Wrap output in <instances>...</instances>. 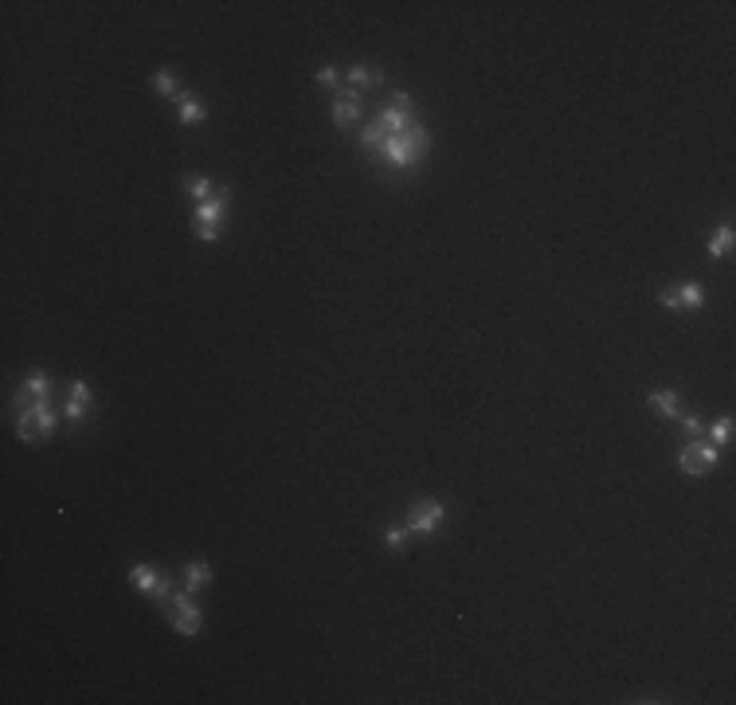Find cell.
<instances>
[{
	"instance_id": "1",
	"label": "cell",
	"mask_w": 736,
	"mask_h": 705,
	"mask_svg": "<svg viewBox=\"0 0 736 705\" xmlns=\"http://www.w3.org/2000/svg\"><path fill=\"white\" fill-rule=\"evenodd\" d=\"M427 146H431V137H427V130H419V126H411L408 134H399V137H388L384 146V157L388 165H396V169H408L415 157H423L427 153Z\"/></svg>"
},
{
	"instance_id": "2",
	"label": "cell",
	"mask_w": 736,
	"mask_h": 705,
	"mask_svg": "<svg viewBox=\"0 0 736 705\" xmlns=\"http://www.w3.org/2000/svg\"><path fill=\"white\" fill-rule=\"evenodd\" d=\"M223 208H228V188H216L212 200H204V204L196 208V235H200V239H219Z\"/></svg>"
},
{
	"instance_id": "3",
	"label": "cell",
	"mask_w": 736,
	"mask_h": 705,
	"mask_svg": "<svg viewBox=\"0 0 736 705\" xmlns=\"http://www.w3.org/2000/svg\"><path fill=\"white\" fill-rule=\"evenodd\" d=\"M717 459H721V450L713 447V443H705V439H693V443H686L682 447V455H677V466L686 470V475H705L709 466H717Z\"/></svg>"
},
{
	"instance_id": "4",
	"label": "cell",
	"mask_w": 736,
	"mask_h": 705,
	"mask_svg": "<svg viewBox=\"0 0 736 705\" xmlns=\"http://www.w3.org/2000/svg\"><path fill=\"white\" fill-rule=\"evenodd\" d=\"M165 608H169V619H172V627H177L181 635H188V639H192V635L200 631V611H196L192 596L172 592V596L165 599Z\"/></svg>"
},
{
	"instance_id": "5",
	"label": "cell",
	"mask_w": 736,
	"mask_h": 705,
	"mask_svg": "<svg viewBox=\"0 0 736 705\" xmlns=\"http://www.w3.org/2000/svg\"><path fill=\"white\" fill-rule=\"evenodd\" d=\"M439 522H443V506H439L435 498H423V502H415V506L408 510V529L411 533H435Z\"/></svg>"
},
{
	"instance_id": "6",
	"label": "cell",
	"mask_w": 736,
	"mask_h": 705,
	"mask_svg": "<svg viewBox=\"0 0 736 705\" xmlns=\"http://www.w3.org/2000/svg\"><path fill=\"white\" fill-rule=\"evenodd\" d=\"M357 114H361V95H357V90H337V98H333V122L352 126Z\"/></svg>"
},
{
	"instance_id": "7",
	"label": "cell",
	"mask_w": 736,
	"mask_h": 705,
	"mask_svg": "<svg viewBox=\"0 0 736 705\" xmlns=\"http://www.w3.org/2000/svg\"><path fill=\"white\" fill-rule=\"evenodd\" d=\"M345 79H349V90H368V86H380V79H384V71L380 67H372V63H357V67H349L345 71Z\"/></svg>"
},
{
	"instance_id": "8",
	"label": "cell",
	"mask_w": 736,
	"mask_h": 705,
	"mask_svg": "<svg viewBox=\"0 0 736 705\" xmlns=\"http://www.w3.org/2000/svg\"><path fill=\"white\" fill-rule=\"evenodd\" d=\"M380 126H384V134H388V137H399V134H408V130H411L415 122H411V114H408V110L388 106L384 114H380Z\"/></svg>"
},
{
	"instance_id": "9",
	"label": "cell",
	"mask_w": 736,
	"mask_h": 705,
	"mask_svg": "<svg viewBox=\"0 0 736 705\" xmlns=\"http://www.w3.org/2000/svg\"><path fill=\"white\" fill-rule=\"evenodd\" d=\"M16 431H20V439H24V443H39V424H36V408H32V404L24 400V408H20V419H16Z\"/></svg>"
},
{
	"instance_id": "10",
	"label": "cell",
	"mask_w": 736,
	"mask_h": 705,
	"mask_svg": "<svg viewBox=\"0 0 736 705\" xmlns=\"http://www.w3.org/2000/svg\"><path fill=\"white\" fill-rule=\"evenodd\" d=\"M177 110H181V122H184V126L204 122V106H200V102L188 95V90H181V95H177Z\"/></svg>"
},
{
	"instance_id": "11",
	"label": "cell",
	"mask_w": 736,
	"mask_h": 705,
	"mask_svg": "<svg viewBox=\"0 0 736 705\" xmlns=\"http://www.w3.org/2000/svg\"><path fill=\"white\" fill-rule=\"evenodd\" d=\"M184 584H188V592H196V588L212 584V564H204V560H192V564H184Z\"/></svg>"
},
{
	"instance_id": "12",
	"label": "cell",
	"mask_w": 736,
	"mask_h": 705,
	"mask_svg": "<svg viewBox=\"0 0 736 705\" xmlns=\"http://www.w3.org/2000/svg\"><path fill=\"white\" fill-rule=\"evenodd\" d=\"M130 580H133V588H141V592H157V588H161L157 568H149V564H133Z\"/></svg>"
},
{
	"instance_id": "13",
	"label": "cell",
	"mask_w": 736,
	"mask_h": 705,
	"mask_svg": "<svg viewBox=\"0 0 736 705\" xmlns=\"http://www.w3.org/2000/svg\"><path fill=\"white\" fill-rule=\"evenodd\" d=\"M728 251H733V224H721V231L709 239V255L721 259V255H728Z\"/></svg>"
},
{
	"instance_id": "14",
	"label": "cell",
	"mask_w": 736,
	"mask_h": 705,
	"mask_svg": "<svg viewBox=\"0 0 736 705\" xmlns=\"http://www.w3.org/2000/svg\"><path fill=\"white\" fill-rule=\"evenodd\" d=\"M650 404L666 415V419H677V415H682V408H677V396H674V392H654Z\"/></svg>"
},
{
	"instance_id": "15",
	"label": "cell",
	"mask_w": 736,
	"mask_h": 705,
	"mask_svg": "<svg viewBox=\"0 0 736 705\" xmlns=\"http://www.w3.org/2000/svg\"><path fill=\"white\" fill-rule=\"evenodd\" d=\"M184 192H188V196H196L200 204L216 196V192H212V181H208V177H192V181H184Z\"/></svg>"
},
{
	"instance_id": "16",
	"label": "cell",
	"mask_w": 736,
	"mask_h": 705,
	"mask_svg": "<svg viewBox=\"0 0 736 705\" xmlns=\"http://www.w3.org/2000/svg\"><path fill=\"white\" fill-rule=\"evenodd\" d=\"M677 302L682 306H701L705 302V294H701L697 282H682V286H677Z\"/></svg>"
},
{
	"instance_id": "17",
	"label": "cell",
	"mask_w": 736,
	"mask_h": 705,
	"mask_svg": "<svg viewBox=\"0 0 736 705\" xmlns=\"http://www.w3.org/2000/svg\"><path fill=\"white\" fill-rule=\"evenodd\" d=\"M24 396H36V400H48V377L43 373H32L24 380Z\"/></svg>"
},
{
	"instance_id": "18",
	"label": "cell",
	"mask_w": 736,
	"mask_h": 705,
	"mask_svg": "<svg viewBox=\"0 0 736 705\" xmlns=\"http://www.w3.org/2000/svg\"><path fill=\"white\" fill-rule=\"evenodd\" d=\"M361 141H364V146H368V149H376V146H384V141H388V134H384V126H380V122H372V126H364V134H361Z\"/></svg>"
},
{
	"instance_id": "19",
	"label": "cell",
	"mask_w": 736,
	"mask_h": 705,
	"mask_svg": "<svg viewBox=\"0 0 736 705\" xmlns=\"http://www.w3.org/2000/svg\"><path fill=\"white\" fill-rule=\"evenodd\" d=\"M153 86H157L161 95H181V90H177V79H172V71H157Z\"/></svg>"
},
{
	"instance_id": "20",
	"label": "cell",
	"mask_w": 736,
	"mask_h": 705,
	"mask_svg": "<svg viewBox=\"0 0 736 705\" xmlns=\"http://www.w3.org/2000/svg\"><path fill=\"white\" fill-rule=\"evenodd\" d=\"M71 404H90V388H86L83 380H71Z\"/></svg>"
},
{
	"instance_id": "21",
	"label": "cell",
	"mask_w": 736,
	"mask_h": 705,
	"mask_svg": "<svg viewBox=\"0 0 736 705\" xmlns=\"http://www.w3.org/2000/svg\"><path fill=\"white\" fill-rule=\"evenodd\" d=\"M709 435H713V443H728V439H733V419H721Z\"/></svg>"
},
{
	"instance_id": "22",
	"label": "cell",
	"mask_w": 736,
	"mask_h": 705,
	"mask_svg": "<svg viewBox=\"0 0 736 705\" xmlns=\"http://www.w3.org/2000/svg\"><path fill=\"white\" fill-rule=\"evenodd\" d=\"M317 83L321 86H337L341 83V75H337V67H317V75H314Z\"/></svg>"
},
{
	"instance_id": "23",
	"label": "cell",
	"mask_w": 736,
	"mask_h": 705,
	"mask_svg": "<svg viewBox=\"0 0 736 705\" xmlns=\"http://www.w3.org/2000/svg\"><path fill=\"white\" fill-rule=\"evenodd\" d=\"M384 541H388V548H392V553H399V548L408 545V533H404V529H388Z\"/></svg>"
},
{
	"instance_id": "24",
	"label": "cell",
	"mask_w": 736,
	"mask_h": 705,
	"mask_svg": "<svg viewBox=\"0 0 736 705\" xmlns=\"http://www.w3.org/2000/svg\"><path fill=\"white\" fill-rule=\"evenodd\" d=\"M658 302L670 306V310H682V302H677V286H666V290L658 294Z\"/></svg>"
},
{
	"instance_id": "25",
	"label": "cell",
	"mask_w": 736,
	"mask_h": 705,
	"mask_svg": "<svg viewBox=\"0 0 736 705\" xmlns=\"http://www.w3.org/2000/svg\"><path fill=\"white\" fill-rule=\"evenodd\" d=\"M677 419H682V427H686V431H689V435H693V439H697L701 431H705V427H701V419H697V415H677Z\"/></svg>"
},
{
	"instance_id": "26",
	"label": "cell",
	"mask_w": 736,
	"mask_h": 705,
	"mask_svg": "<svg viewBox=\"0 0 736 705\" xmlns=\"http://www.w3.org/2000/svg\"><path fill=\"white\" fill-rule=\"evenodd\" d=\"M392 106H396V110H408V114H411V95H404V90H399V95H392Z\"/></svg>"
},
{
	"instance_id": "27",
	"label": "cell",
	"mask_w": 736,
	"mask_h": 705,
	"mask_svg": "<svg viewBox=\"0 0 736 705\" xmlns=\"http://www.w3.org/2000/svg\"><path fill=\"white\" fill-rule=\"evenodd\" d=\"M67 419H83V404H71V400H67Z\"/></svg>"
}]
</instances>
